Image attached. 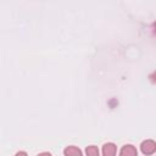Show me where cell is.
I'll return each mask as SVG.
<instances>
[{"label": "cell", "mask_w": 156, "mask_h": 156, "mask_svg": "<svg viewBox=\"0 0 156 156\" xmlns=\"http://www.w3.org/2000/svg\"><path fill=\"white\" fill-rule=\"evenodd\" d=\"M122 156H135V150L130 146H127L122 150Z\"/></svg>", "instance_id": "obj_1"}, {"label": "cell", "mask_w": 156, "mask_h": 156, "mask_svg": "<svg viewBox=\"0 0 156 156\" xmlns=\"http://www.w3.org/2000/svg\"><path fill=\"white\" fill-rule=\"evenodd\" d=\"M104 152H105V156H113L115 155V146L113 145H106L105 149H104Z\"/></svg>", "instance_id": "obj_2"}, {"label": "cell", "mask_w": 156, "mask_h": 156, "mask_svg": "<svg viewBox=\"0 0 156 156\" xmlns=\"http://www.w3.org/2000/svg\"><path fill=\"white\" fill-rule=\"evenodd\" d=\"M66 155H68V156H80V152L76 147H69V149L66 150Z\"/></svg>", "instance_id": "obj_3"}, {"label": "cell", "mask_w": 156, "mask_h": 156, "mask_svg": "<svg viewBox=\"0 0 156 156\" xmlns=\"http://www.w3.org/2000/svg\"><path fill=\"white\" fill-rule=\"evenodd\" d=\"M87 154H88V156H98V150H96V147H89L87 150Z\"/></svg>", "instance_id": "obj_4"}, {"label": "cell", "mask_w": 156, "mask_h": 156, "mask_svg": "<svg viewBox=\"0 0 156 156\" xmlns=\"http://www.w3.org/2000/svg\"><path fill=\"white\" fill-rule=\"evenodd\" d=\"M17 156H26V154H23V152H21V154H18Z\"/></svg>", "instance_id": "obj_5"}, {"label": "cell", "mask_w": 156, "mask_h": 156, "mask_svg": "<svg viewBox=\"0 0 156 156\" xmlns=\"http://www.w3.org/2000/svg\"><path fill=\"white\" fill-rule=\"evenodd\" d=\"M41 156H50L49 154H44V155H41Z\"/></svg>", "instance_id": "obj_6"}]
</instances>
